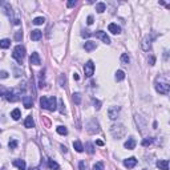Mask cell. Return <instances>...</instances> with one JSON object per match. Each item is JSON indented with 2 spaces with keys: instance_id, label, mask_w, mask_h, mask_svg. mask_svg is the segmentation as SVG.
<instances>
[{
  "instance_id": "obj_15",
  "label": "cell",
  "mask_w": 170,
  "mask_h": 170,
  "mask_svg": "<svg viewBox=\"0 0 170 170\" xmlns=\"http://www.w3.org/2000/svg\"><path fill=\"white\" fill-rule=\"evenodd\" d=\"M23 104H24V106L27 108V109H31V108L33 106V100H32V97H29V96H24V97H23Z\"/></svg>"
},
{
  "instance_id": "obj_44",
  "label": "cell",
  "mask_w": 170,
  "mask_h": 170,
  "mask_svg": "<svg viewBox=\"0 0 170 170\" xmlns=\"http://www.w3.org/2000/svg\"><path fill=\"white\" fill-rule=\"evenodd\" d=\"M154 63H155V57H151L150 59V65H154Z\"/></svg>"
},
{
  "instance_id": "obj_37",
  "label": "cell",
  "mask_w": 170,
  "mask_h": 170,
  "mask_svg": "<svg viewBox=\"0 0 170 170\" xmlns=\"http://www.w3.org/2000/svg\"><path fill=\"white\" fill-rule=\"evenodd\" d=\"M81 36H82V37H91L92 33L88 31V29H85V31H82V32H81Z\"/></svg>"
},
{
  "instance_id": "obj_45",
  "label": "cell",
  "mask_w": 170,
  "mask_h": 170,
  "mask_svg": "<svg viewBox=\"0 0 170 170\" xmlns=\"http://www.w3.org/2000/svg\"><path fill=\"white\" fill-rule=\"evenodd\" d=\"M73 79H75L76 81H77V80L80 79V77H79V75H77V73H75V75H73Z\"/></svg>"
},
{
  "instance_id": "obj_2",
  "label": "cell",
  "mask_w": 170,
  "mask_h": 170,
  "mask_svg": "<svg viewBox=\"0 0 170 170\" xmlns=\"http://www.w3.org/2000/svg\"><path fill=\"white\" fill-rule=\"evenodd\" d=\"M110 133H112V135H113L114 138H122L126 133V129L122 124H114L110 128Z\"/></svg>"
},
{
  "instance_id": "obj_43",
  "label": "cell",
  "mask_w": 170,
  "mask_h": 170,
  "mask_svg": "<svg viewBox=\"0 0 170 170\" xmlns=\"http://www.w3.org/2000/svg\"><path fill=\"white\" fill-rule=\"evenodd\" d=\"M66 6H68V7L70 8V7L76 6V1H75V0H70V1H68V3H66Z\"/></svg>"
},
{
  "instance_id": "obj_42",
  "label": "cell",
  "mask_w": 170,
  "mask_h": 170,
  "mask_svg": "<svg viewBox=\"0 0 170 170\" xmlns=\"http://www.w3.org/2000/svg\"><path fill=\"white\" fill-rule=\"evenodd\" d=\"M86 23H88V25L93 24V16H88V19H86Z\"/></svg>"
},
{
  "instance_id": "obj_35",
  "label": "cell",
  "mask_w": 170,
  "mask_h": 170,
  "mask_svg": "<svg viewBox=\"0 0 170 170\" xmlns=\"http://www.w3.org/2000/svg\"><path fill=\"white\" fill-rule=\"evenodd\" d=\"M23 39V32L19 31V32H16V35H15V40L16 41H20Z\"/></svg>"
},
{
  "instance_id": "obj_38",
  "label": "cell",
  "mask_w": 170,
  "mask_h": 170,
  "mask_svg": "<svg viewBox=\"0 0 170 170\" xmlns=\"http://www.w3.org/2000/svg\"><path fill=\"white\" fill-rule=\"evenodd\" d=\"M79 170H86V165H85L84 161H80L79 162Z\"/></svg>"
},
{
  "instance_id": "obj_9",
  "label": "cell",
  "mask_w": 170,
  "mask_h": 170,
  "mask_svg": "<svg viewBox=\"0 0 170 170\" xmlns=\"http://www.w3.org/2000/svg\"><path fill=\"white\" fill-rule=\"evenodd\" d=\"M153 36H146L144 40H142V43H141V47H142V49L144 50H149L150 49V47H151V41H153Z\"/></svg>"
},
{
  "instance_id": "obj_25",
  "label": "cell",
  "mask_w": 170,
  "mask_h": 170,
  "mask_svg": "<svg viewBox=\"0 0 170 170\" xmlns=\"http://www.w3.org/2000/svg\"><path fill=\"white\" fill-rule=\"evenodd\" d=\"M85 150L88 151L89 154H93V153H95V148H93V144H92V142H86V144H85Z\"/></svg>"
},
{
  "instance_id": "obj_18",
  "label": "cell",
  "mask_w": 170,
  "mask_h": 170,
  "mask_svg": "<svg viewBox=\"0 0 170 170\" xmlns=\"http://www.w3.org/2000/svg\"><path fill=\"white\" fill-rule=\"evenodd\" d=\"M157 166L161 170H169V161L167 160H160L157 162Z\"/></svg>"
},
{
  "instance_id": "obj_10",
  "label": "cell",
  "mask_w": 170,
  "mask_h": 170,
  "mask_svg": "<svg viewBox=\"0 0 170 170\" xmlns=\"http://www.w3.org/2000/svg\"><path fill=\"white\" fill-rule=\"evenodd\" d=\"M95 35H96V37L100 39L101 41H104L105 44H110V39H109V36L106 35V32H104V31H97Z\"/></svg>"
},
{
  "instance_id": "obj_26",
  "label": "cell",
  "mask_w": 170,
  "mask_h": 170,
  "mask_svg": "<svg viewBox=\"0 0 170 170\" xmlns=\"http://www.w3.org/2000/svg\"><path fill=\"white\" fill-rule=\"evenodd\" d=\"M57 133L59 134H61V135H66L68 134V129H66L65 126H63V125H60V126H57Z\"/></svg>"
},
{
  "instance_id": "obj_39",
  "label": "cell",
  "mask_w": 170,
  "mask_h": 170,
  "mask_svg": "<svg viewBox=\"0 0 170 170\" xmlns=\"http://www.w3.org/2000/svg\"><path fill=\"white\" fill-rule=\"evenodd\" d=\"M93 102H95V108H96V109H100V108H101V102H100V101H98V100H93Z\"/></svg>"
},
{
  "instance_id": "obj_17",
  "label": "cell",
  "mask_w": 170,
  "mask_h": 170,
  "mask_svg": "<svg viewBox=\"0 0 170 170\" xmlns=\"http://www.w3.org/2000/svg\"><path fill=\"white\" fill-rule=\"evenodd\" d=\"M13 166H16L19 170H25V161L24 160H15L12 162Z\"/></svg>"
},
{
  "instance_id": "obj_21",
  "label": "cell",
  "mask_w": 170,
  "mask_h": 170,
  "mask_svg": "<svg viewBox=\"0 0 170 170\" xmlns=\"http://www.w3.org/2000/svg\"><path fill=\"white\" fill-rule=\"evenodd\" d=\"M73 148H75V150L77 151V153H82V151H84V146H82V144L80 141L73 142Z\"/></svg>"
},
{
  "instance_id": "obj_8",
  "label": "cell",
  "mask_w": 170,
  "mask_h": 170,
  "mask_svg": "<svg viewBox=\"0 0 170 170\" xmlns=\"http://www.w3.org/2000/svg\"><path fill=\"white\" fill-rule=\"evenodd\" d=\"M120 106H110L109 110H108V116H109L110 120H117L118 116H120Z\"/></svg>"
},
{
  "instance_id": "obj_48",
  "label": "cell",
  "mask_w": 170,
  "mask_h": 170,
  "mask_svg": "<svg viewBox=\"0 0 170 170\" xmlns=\"http://www.w3.org/2000/svg\"><path fill=\"white\" fill-rule=\"evenodd\" d=\"M29 170H39V169H37V167H33V169H32V167H31V169H29Z\"/></svg>"
},
{
  "instance_id": "obj_5",
  "label": "cell",
  "mask_w": 170,
  "mask_h": 170,
  "mask_svg": "<svg viewBox=\"0 0 170 170\" xmlns=\"http://www.w3.org/2000/svg\"><path fill=\"white\" fill-rule=\"evenodd\" d=\"M86 130H88V133H91V134H96V133L100 132V128H98V122L97 120H91L88 124H86Z\"/></svg>"
},
{
  "instance_id": "obj_12",
  "label": "cell",
  "mask_w": 170,
  "mask_h": 170,
  "mask_svg": "<svg viewBox=\"0 0 170 170\" xmlns=\"http://www.w3.org/2000/svg\"><path fill=\"white\" fill-rule=\"evenodd\" d=\"M29 63L33 64V65H40L41 64V59H40L37 52H33V53L31 55V57H29Z\"/></svg>"
},
{
  "instance_id": "obj_29",
  "label": "cell",
  "mask_w": 170,
  "mask_h": 170,
  "mask_svg": "<svg viewBox=\"0 0 170 170\" xmlns=\"http://www.w3.org/2000/svg\"><path fill=\"white\" fill-rule=\"evenodd\" d=\"M129 61H130L129 55H128V53H122V55H121V63H122V64H129Z\"/></svg>"
},
{
  "instance_id": "obj_28",
  "label": "cell",
  "mask_w": 170,
  "mask_h": 170,
  "mask_svg": "<svg viewBox=\"0 0 170 170\" xmlns=\"http://www.w3.org/2000/svg\"><path fill=\"white\" fill-rule=\"evenodd\" d=\"M124 79H125V73H124L122 70H117L116 72V80L117 81H122Z\"/></svg>"
},
{
  "instance_id": "obj_32",
  "label": "cell",
  "mask_w": 170,
  "mask_h": 170,
  "mask_svg": "<svg viewBox=\"0 0 170 170\" xmlns=\"http://www.w3.org/2000/svg\"><path fill=\"white\" fill-rule=\"evenodd\" d=\"M142 146H149V145H151L153 144V138L151 137H149V138H145V140H142Z\"/></svg>"
},
{
  "instance_id": "obj_11",
  "label": "cell",
  "mask_w": 170,
  "mask_h": 170,
  "mask_svg": "<svg viewBox=\"0 0 170 170\" xmlns=\"http://www.w3.org/2000/svg\"><path fill=\"white\" fill-rule=\"evenodd\" d=\"M135 165H137V160H135L134 157H130V158L124 160V166L128 167V169H133Z\"/></svg>"
},
{
  "instance_id": "obj_33",
  "label": "cell",
  "mask_w": 170,
  "mask_h": 170,
  "mask_svg": "<svg viewBox=\"0 0 170 170\" xmlns=\"http://www.w3.org/2000/svg\"><path fill=\"white\" fill-rule=\"evenodd\" d=\"M93 170H104V164L102 162H97L93 165Z\"/></svg>"
},
{
  "instance_id": "obj_3",
  "label": "cell",
  "mask_w": 170,
  "mask_h": 170,
  "mask_svg": "<svg viewBox=\"0 0 170 170\" xmlns=\"http://www.w3.org/2000/svg\"><path fill=\"white\" fill-rule=\"evenodd\" d=\"M169 89H170V85H169V81H167L166 77L164 79V81H161L160 79L157 80V82H155V91H157L158 93H161V95H167V93H169Z\"/></svg>"
},
{
  "instance_id": "obj_41",
  "label": "cell",
  "mask_w": 170,
  "mask_h": 170,
  "mask_svg": "<svg viewBox=\"0 0 170 170\" xmlns=\"http://www.w3.org/2000/svg\"><path fill=\"white\" fill-rule=\"evenodd\" d=\"M6 92H7V89L4 88V86H1V85H0V96H4V95H6Z\"/></svg>"
},
{
  "instance_id": "obj_46",
  "label": "cell",
  "mask_w": 170,
  "mask_h": 170,
  "mask_svg": "<svg viewBox=\"0 0 170 170\" xmlns=\"http://www.w3.org/2000/svg\"><path fill=\"white\" fill-rule=\"evenodd\" d=\"M96 144H97L98 146H102V145H104V142H102V141H100V140H98V141L96 142Z\"/></svg>"
},
{
  "instance_id": "obj_1",
  "label": "cell",
  "mask_w": 170,
  "mask_h": 170,
  "mask_svg": "<svg viewBox=\"0 0 170 170\" xmlns=\"http://www.w3.org/2000/svg\"><path fill=\"white\" fill-rule=\"evenodd\" d=\"M40 105L43 109L50 110V112H55L57 109V100L55 96H50V97H41L40 98Z\"/></svg>"
},
{
  "instance_id": "obj_27",
  "label": "cell",
  "mask_w": 170,
  "mask_h": 170,
  "mask_svg": "<svg viewBox=\"0 0 170 170\" xmlns=\"http://www.w3.org/2000/svg\"><path fill=\"white\" fill-rule=\"evenodd\" d=\"M48 166H49V169H55V170H57L59 169V164H57L56 161H53V160H49L48 161Z\"/></svg>"
},
{
  "instance_id": "obj_23",
  "label": "cell",
  "mask_w": 170,
  "mask_h": 170,
  "mask_svg": "<svg viewBox=\"0 0 170 170\" xmlns=\"http://www.w3.org/2000/svg\"><path fill=\"white\" fill-rule=\"evenodd\" d=\"M11 45V41L8 39H3V40H0V48H3V49H7V48H10Z\"/></svg>"
},
{
  "instance_id": "obj_19",
  "label": "cell",
  "mask_w": 170,
  "mask_h": 170,
  "mask_svg": "<svg viewBox=\"0 0 170 170\" xmlns=\"http://www.w3.org/2000/svg\"><path fill=\"white\" fill-rule=\"evenodd\" d=\"M96 47H97V45H96L95 41H86V43L84 44V48H85L86 52H92L93 49H96Z\"/></svg>"
},
{
  "instance_id": "obj_36",
  "label": "cell",
  "mask_w": 170,
  "mask_h": 170,
  "mask_svg": "<svg viewBox=\"0 0 170 170\" xmlns=\"http://www.w3.org/2000/svg\"><path fill=\"white\" fill-rule=\"evenodd\" d=\"M59 102H60V105H59V106H60V112L64 114V113H65V105H64V101L60 100Z\"/></svg>"
},
{
  "instance_id": "obj_34",
  "label": "cell",
  "mask_w": 170,
  "mask_h": 170,
  "mask_svg": "<svg viewBox=\"0 0 170 170\" xmlns=\"http://www.w3.org/2000/svg\"><path fill=\"white\" fill-rule=\"evenodd\" d=\"M8 146H10V149H15L16 146H17V141H16V140H11Z\"/></svg>"
},
{
  "instance_id": "obj_4",
  "label": "cell",
  "mask_w": 170,
  "mask_h": 170,
  "mask_svg": "<svg viewBox=\"0 0 170 170\" xmlns=\"http://www.w3.org/2000/svg\"><path fill=\"white\" fill-rule=\"evenodd\" d=\"M12 57L17 63H23V60H24V57H25V48L23 45H16L15 49H13Z\"/></svg>"
},
{
  "instance_id": "obj_40",
  "label": "cell",
  "mask_w": 170,
  "mask_h": 170,
  "mask_svg": "<svg viewBox=\"0 0 170 170\" xmlns=\"http://www.w3.org/2000/svg\"><path fill=\"white\" fill-rule=\"evenodd\" d=\"M0 77H1V79H7V77H8V73H7L6 70H1V72H0Z\"/></svg>"
},
{
  "instance_id": "obj_31",
  "label": "cell",
  "mask_w": 170,
  "mask_h": 170,
  "mask_svg": "<svg viewBox=\"0 0 170 170\" xmlns=\"http://www.w3.org/2000/svg\"><path fill=\"white\" fill-rule=\"evenodd\" d=\"M44 21H45V19L44 17H36V19H33V24L35 25H41V24H44Z\"/></svg>"
},
{
  "instance_id": "obj_20",
  "label": "cell",
  "mask_w": 170,
  "mask_h": 170,
  "mask_svg": "<svg viewBox=\"0 0 170 170\" xmlns=\"http://www.w3.org/2000/svg\"><path fill=\"white\" fill-rule=\"evenodd\" d=\"M24 126H25V128H28V129H31V128H33V126H35V121H33L32 116H28L27 118H25Z\"/></svg>"
},
{
  "instance_id": "obj_6",
  "label": "cell",
  "mask_w": 170,
  "mask_h": 170,
  "mask_svg": "<svg viewBox=\"0 0 170 170\" xmlns=\"http://www.w3.org/2000/svg\"><path fill=\"white\" fill-rule=\"evenodd\" d=\"M84 72L86 77H92L93 76V73H95V64H93L92 60L86 61V64L84 65Z\"/></svg>"
},
{
  "instance_id": "obj_24",
  "label": "cell",
  "mask_w": 170,
  "mask_h": 170,
  "mask_svg": "<svg viewBox=\"0 0 170 170\" xmlns=\"http://www.w3.org/2000/svg\"><path fill=\"white\" fill-rule=\"evenodd\" d=\"M105 10H106V6H105V3H97V4H96V11H97L98 13H102Z\"/></svg>"
},
{
  "instance_id": "obj_47",
  "label": "cell",
  "mask_w": 170,
  "mask_h": 170,
  "mask_svg": "<svg viewBox=\"0 0 170 170\" xmlns=\"http://www.w3.org/2000/svg\"><path fill=\"white\" fill-rule=\"evenodd\" d=\"M61 150H63V153H66V148H65V146H61Z\"/></svg>"
},
{
  "instance_id": "obj_16",
  "label": "cell",
  "mask_w": 170,
  "mask_h": 170,
  "mask_svg": "<svg viewBox=\"0 0 170 170\" xmlns=\"http://www.w3.org/2000/svg\"><path fill=\"white\" fill-rule=\"evenodd\" d=\"M41 36H43V32L39 31V29H33V31L31 32V39L33 41H39L41 39Z\"/></svg>"
},
{
  "instance_id": "obj_7",
  "label": "cell",
  "mask_w": 170,
  "mask_h": 170,
  "mask_svg": "<svg viewBox=\"0 0 170 170\" xmlns=\"http://www.w3.org/2000/svg\"><path fill=\"white\" fill-rule=\"evenodd\" d=\"M4 97H6L7 101H10V102H15V101L19 100V97H17V92L13 91V89H7Z\"/></svg>"
},
{
  "instance_id": "obj_14",
  "label": "cell",
  "mask_w": 170,
  "mask_h": 170,
  "mask_svg": "<svg viewBox=\"0 0 170 170\" xmlns=\"http://www.w3.org/2000/svg\"><path fill=\"white\" fill-rule=\"evenodd\" d=\"M108 29H109V32H112L113 35H118L121 32V28L117 24H114V23H110V24L108 25Z\"/></svg>"
},
{
  "instance_id": "obj_22",
  "label": "cell",
  "mask_w": 170,
  "mask_h": 170,
  "mask_svg": "<svg viewBox=\"0 0 170 170\" xmlns=\"http://www.w3.org/2000/svg\"><path fill=\"white\" fill-rule=\"evenodd\" d=\"M11 117H12L15 121H17L21 117V113H20V109H13L12 112H11Z\"/></svg>"
},
{
  "instance_id": "obj_13",
  "label": "cell",
  "mask_w": 170,
  "mask_h": 170,
  "mask_svg": "<svg viewBox=\"0 0 170 170\" xmlns=\"http://www.w3.org/2000/svg\"><path fill=\"white\" fill-rule=\"evenodd\" d=\"M135 145H137V141H135L133 137H130V138H128V141L124 144V146H125V149H128V150H132V149L135 148Z\"/></svg>"
},
{
  "instance_id": "obj_30",
  "label": "cell",
  "mask_w": 170,
  "mask_h": 170,
  "mask_svg": "<svg viewBox=\"0 0 170 170\" xmlns=\"http://www.w3.org/2000/svg\"><path fill=\"white\" fill-rule=\"evenodd\" d=\"M73 101H75V104L79 105L81 102V95L80 93H73Z\"/></svg>"
}]
</instances>
